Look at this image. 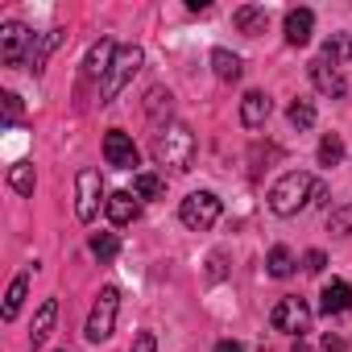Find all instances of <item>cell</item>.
<instances>
[{"label":"cell","mask_w":352,"mask_h":352,"mask_svg":"<svg viewBox=\"0 0 352 352\" xmlns=\"http://www.w3.org/2000/svg\"><path fill=\"white\" fill-rule=\"evenodd\" d=\"M315 199H327V187L319 179H311V174H302V170L282 174V179L270 187V212L274 216H298Z\"/></svg>","instance_id":"cell-1"},{"label":"cell","mask_w":352,"mask_h":352,"mask_svg":"<svg viewBox=\"0 0 352 352\" xmlns=\"http://www.w3.org/2000/svg\"><path fill=\"white\" fill-rule=\"evenodd\" d=\"M153 157L166 170H191V162H195V133L187 124H179V120L162 124L157 137H153Z\"/></svg>","instance_id":"cell-2"},{"label":"cell","mask_w":352,"mask_h":352,"mask_svg":"<svg viewBox=\"0 0 352 352\" xmlns=\"http://www.w3.org/2000/svg\"><path fill=\"white\" fill-rule=\"evenodd\" d=\"M116 311H120V290H116V286H104L100 298H96V307H91V315H87V327H83L91 344H100V340L112 336V327H116Z\"/></svg>","instance_id":"cell-3"},{"label":"cell","mask_w":352,"mask_h":352,"mask_svg":"<svg viewBox=\"0 0 352 352\" xmlns=\"http://www.w3.org/2000/svg\"><path fill=\"white\" fill-rule=\"evenodd\" d=\"M75 195H79L75 216H79L83 224H91V220H96V212H100V204H108V199H104V179H100V170L83 166V170L75 174Z\"/></svg>","instance_id":"cell-4"},{"label":"cell","mask_w":352,"mask_h":352,"mask_svg":"<svg viewBox=\"0 0 352 352\" xmlns=\"http://www.w3.org/2000/svg\"><path fill=\"white\" fill-rule=\"evenodd\" d=\"M179 220H183L191 232H208V228L220 220V199H216L212 191H195V195H187V199H183Z\"/></svg>","instance_id":"cell-5"},{"label":"cell","mask_w":352,"mask_h":352,"mask_svg":"<svg viewBox=\"0 0 352 352\" xmlns=\"http://www.w3.org/2000/svg\"><path fill=\"white\" fill-rule=\"evenodd\" d=\"M270 323H274V331H286V336H298L302 340V331H311V307L298 294H286L270 311Z\"/></svg>","instance_id":"cell-6"},{"label":"cell","mask_w":352,"mask_h":352,"mask_svg":"<svg viewBox=\"0 0 352 352\" xmlns=\"http://www.w3.org/2000/svg\"><path fill=\"white\" fill-rule=\"evenodd\" d=\"M141 46H120L116 50V58H112V71H108V79H104V104L108 100H116L120 91H124V83L141 71Z\"/></svg>","instance_id":"cell-7"},{"label":"cell","mask_w":352,"mask_h":352,"mask_svg":"<svg viewBox=\"0 0 352 352\" xmlns=\"http://www.w3.org/2000/svg\"><path fill=\"white\" fill-rule=\"evenodd\" d=\"M30 54H34V34L21 21L0 25V58H5V67H21L30 63Z\"/></svg>","instance_id":"cell-8"},{"label":"cell","mask_w":352,"mask_h":352,"mask_svg":"<svg viewBox=\"0 0 352 352\" xmlns=\"http://www.w3.org/2000/svg\"><path fill=\"white\" fill-rule=\"evenodd\" d=\"M104 157H108V166H116V170H133V166H137V145H133V137L120 133V129H108V137H104Z\"/></svg>","instance_id":"cell-9"},{"label":"cell","mask_w":352,"mask_h":352,"mask_svg":"<svg viewBox=\"0 0 352 352\" xmlns=\"http://www.w3.org/2000/svg\"><path fill=\"white\" fill-rule=\"evenodd\" d=\"M311 83L323 91V96H331V100H344V91H348V83H344V75H340V67H331L327 58H315L311 67Z\"/></svg>","instance_id":"cell-10"},{"label":"cell","mask_w":352,"mask_h":352,"mask_svg":"<svg viewBox=\"0 0 352 352\" xmlns=\"http://www.w3.org/2000/svg\"><path fill=\"white\" fill-rule=\"evenodd\" d=\"M116 50H120V46H116L112 38H100V42H96L91 50H87V67H83V75H87V79H100V75L108 79V71H112V58H116Z\"/></svg>","instance_id":"cell-11"},{"label":"cell","mask_w":352,"mask_h":352,"mask_svg":"<svg viewBox=\"0 0 352 352\" xmlns=\"http://www.w3.org/2000/svg\"><path fill=\"white\" fill-rule=\"evenodd\" d=\"M104 212H108V220H112L116 228H124V224H133V220H137L141 204H137V195H133V191H112V195H108V204H104Z\"/></svg>","instance_id":"cell-12"},{"label":"cell","mask_w":352,"mask_h":352,"mask_svg":"<svg viewBox=\"0 0 352 352\" xmlns=\"http://www.w3.org/2000/svg\"><path fill=\"white\" fill-rule=\"evenodd\" d=\"M311 30H315V13L311 9H290L286 13V42L290 46H307Z\"/></svg>","instance_id":"cell-13"},{"label":"cell","mask_w":352,"mask_h":352,"mask_svg":"<svg viewBox=\"0 0 352 352\" xmlns=\"http://www.w3.org/2000/svg\"><path fill=\"white\" fill-rule=\"evenodd\" d=\"M265 120H270V96L265 91H249L241 100V124L245 129H261Z\"/></svg>","instance_id":"cell-14"},{"label":"cell","mask_w":352,"mask_h":352,"mask_svg":"<svg viewBox=\"0 0 352 352\" xmlns=\"http://www.w3.org/2000/svg\"><path fill=\"white\" fill-rule=\"evenodd\" d=\"M319 311H323V315L352 311V286H348V282H327L323 294H319Z\"/></svg>","instance_id":"cell-15"},{"label":"cell","mask_w":352,"mask_h":352,"mask_svg":"<svg viewBox=\"0 0 352 352\" xmlns=\"http://www.w3.org/2000/svg\"><path fill=\"white\" fill-rule=\"evenodd\" d=\"M232 21H236V30H241V34L257 38V34H265V21H270V13H265L261 5H245V9H236V13H232Z\"/></svg>","instance_id":"cell-16"},{"label":"cell","mask_w":352,"mask_h":352,"mask_svg":"<svg viewBox=\"0 0 352 352\" xmlns=\"http://www.w3.org/2000/svg\"><path fill=\"white\" fill-rule=\"evenodd\" d=\"M54 319H58V302L54 298H46L42 307H38V315H34V331H30V340H34V348L50 336V327H54Z\"/></svg>","instance_id":"cell-17"},{"label":"cell","mask_w":352,"mask_h":352,"mask_svg":"<svg viewBox=\"0 0 352 352\" xmlns=\"http://www.w3.org/2000/svg\"><path fill=\"white\" fill-rule=\"evenodd\" d=\"M212 67H216V79H224V83H236L241 71H245L232 50H212Z\"/></svg>","instance_id":"cell-18"},{"label":"cell","mask_w":352,"mask_h":352,"mask_svg":"<svg viewBox=\"0 0 352 352\" xmlns=\"http://www.w3.org/2000/svg\"><path fill=\"white\" fill-rule=\"evenodd\" d=\"M58 42H63V30H50V34H42V38L34 42V54H30V71H34V75L46 67V54H50Z\"/></svg>","instance_id":"cell-19"},{"label":"cell","mask_w":352,"mask_h":352,"mask_svg":"<svg viewBox=\"0 0 352 352\" xmlns=\"http://www.w3.org/2000/svg\"><path fill=\"white\" fill-rule=\"evenodd\" d=\"M319 58H327L331 67H340L344 58H352V38H348V34H331V38L323 42V54H319Z\"/></svg>","instance_id":"cell-20"},{"label":"cell","mask_w":352,"mask_h":352,"mask_svg":"<svg viewBox=\"0 0 352 352\" xmlns=\"http://www.w3.org/2000/svg\"><path fill=\"white\" fill-rule=\"evenodd\" d=\"M9 187L17 195H34V166L30 162H13L9 166Z\"/></svg>","instance_id":"cell-21"},{"label":"cell","mask_w":352,"mask_h":352,"mask_svg":"<svg viewBox=\"0 0 352 352\" xmlns=\"http://www.w3.org/2000/svg\"><path fill=\"white\" fill-rule=\"evenodd\" d=\"M265 265H270L274 278H290V274H294V253H290L286 245H274L270 257H265Z\"/></svg>","instance_id":"cell-22"},{"label":"cell","mask_w":352,"mask_h":352,"mask_svg":"<svg viewBox=\"0 0 352 352\" xmlns=\"http://www.w3.org/2000/svg\"><path fill=\"white\" fill-rule=\"evenodd\" d=\"M25 290H30V274H17L13 286H9V294H5V319H17V311L25 302Z\"/></svg>","instance_id":"cell-23"},{"label":"cell","mask_w":352,"mask_h":352,"mask_svg":"<svg viewBox=\"0 0 352 352\" xmlns=\"http://www.w3.org/2000/svg\"><path fill=\"white\" fill-rule=\"evenodd\" d=\"M162 191H166V183L157 179V174H137L133 179V195L137 199H162Z\"/></svg>","instance_id":"cell-24"},{"label":"cell","mask_w":352,"mask_h":352,"mask_svg":"<svg viewBox=\"0 0 352 352\" xmlns=\"http://www.w3.org/2000/svg\"><path fill=\"white\" fill-rule=\"evenodd\" d=\"M286 116H290L294 129H311V124H315V104H311V100H294V104L286 108Z\"/></svg>","instance_id":"cell-25"},{"label":"cell","mask_w":352,"mask_h":352,"mask_svg":"<svg viewBox=\"0 0 352 352\" xmlns=\"http://www.w3.org/2000/svg\"><path fill=\"white\" fill-rule=\"evenodd\" d=\"M116 249H120L116 232H96V236H91V253H96L100 261H112V257H116Z\"/></svg>","instance_id":"cell-26"},{"label":"cell","mask_w":352,"mask_h":352,"mask_svg":"<svg viewBox=\"0 0 352 352\" xmlns=\"http://www.w3.org/2000/svg\"><path fill=\"white\" fill-rule=\"evenodd\" d=\"M340 157H344V141H340L336 133H327V137L319 141V162H323V166H336Z\"/></svg>","instance_id":"cell-27"},{"label":"cell","mask_w":352,"mask_h":352,"mask_svg":"<svg viewBox=\"0 0 352 352\" xmlns=\"http://www.w3.org/2000/svg\"><path fill=\"white\" fill-rule=\"evenodd\" d=\"M327 232L348 236V232H352V208H336V212H327Z\"/></svg>","instance_id":"cell-28"},{"label":"cell","mask_w":352,"mask_h":352,"mask_svg":"<svg viewBox=\"0 0 352 352\" xmlns=\"http://www.w3.org/2000/svg\"><path fill=\"white\" fill-rule=\"evenodd\" d=\"M162 108L170 112V91H162V87H153V91L145 96V112H149V116H162Z\"/></svg>","instance_id":"cell-29"},{"label":"cell","mask_w":352,"mask_h":352,"mask_svg":"<svg viewBox=\"0 0 352 352\" xmlns=\"http://www.w3.org/2000/svg\"><path fill=\"white\" fill-rule=\"evenodd\" d=\"M129 352H157L153 331H137V340H133V348H129Z\"/></svg>","instance_id":"cell-30"},{"label":"cell","mask_w":352,"mask_h":352,"mask_svg":"<svg viewBox=\"0 0 352 352\" xmlns=\"http://www.w3.org/2000/svg\"><path fill=\"white\" fill-rule=\"evenodd\" d=\"M0 100H5V120H9V124H13V120H17V116H21V100H17V96H13V91H5V96H0Z\"/></svg>","instance_id":"cell-31"},{"label":"cell","mask_w":352,"mask_h":352,"mask_svg":"<svg viewBox=\"0 0 352 352\" xmlns=\"http://www.w3.org/2000/svg\"><path fill=\"white\" fill-rule=\"evenodd\" d=\"M323 352H348V340H344V336H331V331H327V336H323Z\"/></svg>","instance_id":"cell-32"},{"label":"cell","mask_w":352,"mask_h":352,"mask_svg":"<svg viewBox=\"0 0 352 352\" xmlns=\"http://www.w3.org/2000/svg\"><path fill=\"white\" fill-rule=\"evenodd\" d=\"M323 265H327V257H323L319 249H311V253H307V270H311V274H319Z\"/></svg>","instance_id":"cell-33"},{"label":"cell","mask_w":352,"mask_h":352,"mask_svg":"<svg viewBox=\"0 0 352 352\" xmlns=\"http://www.w3.org/2000/svg\"><path fill=\"white\" fill-rule=\"evenodd\" d=\"M216 352H245V348H241V340H220Z\"/></svg>","instance_id":"cell-34"},{"label":"cell","mask_w":352,"mask_h":352,"mask_svg":"<svg viewBox=\"0 0 352 352\" xmlns=\"http://www.w3.org/2000/svg\"><path fill=\"white\" fill-rule=\"evenodd\" d=\"M290 352H311V348H307V344H302V340H298V344H294V348H290Z\"/></svg>","instance_id":"cell-35"},{"label":"cell","mask_w":352,"mask_h":352,"mask_svg":"<svg viewBox=\"0 0 352 352\" xmlns=\"http://www.w3.org/2000/svg\"><path fill=\"white\" fill-rule=\"evenodd\" d=\"M58 352H67V348H58Z\"/></svg>","instance_id":"cell-36"}]
</instances>
